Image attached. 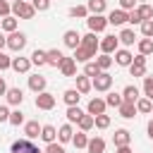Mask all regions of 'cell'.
<instances>
[{
  "instance_id": "6da1fadb",
  "label": "cell",
  "mask_w": 153,
  "mask_h": 153,
  "mask_svg": "<svg viewBox=\"0 0 153 153\" xmlns=\"http://www.w3.org/2000/svg\"><path fill=\"white\" fill-rule=\"evenodd\" d=\"M12 12H14V17H19V19H33V14H36L33 5H29V2H24V0H14Z\"/></svg>"
},
{
  "instance_id": "7a4b0ae2",
  "label": "cell",
  "mask_w": 153,
  "mask_h": 153,
  "mask_svg": "<svg viewBox=\"0 0 153 153\" xmlns=\"http://www.w3.org/2000/svg\"><path fill=\"white\" fill-rule=\"evenodd\" d=\"M12 153H41V151L31 139H19L12 143Z\"/></svg>"
},
{
  "instance_id": "3957f363",
  "label": "cell",
  "mask_w": 153,
  "mask_h": 153,
  "mask_svg": "<svg viewBox=\"0 0 153 153\" xmlns=\"http://www.w3.org/2000/svg\"><path fill=\"white\" fill-rule=\"evenodd\" d=\"M24 45H26V36H24L22 31H12V33L7 36V48H10V50H17V53H19Z\"/></svg>"
},
{
  "instance_id": "277c9868",
  "label": "cell",
  "mask_w": 153,
  "mask_h": 153,
  "mask_svg": "<svg viewBox=\"0 0 153 153\" xmlns=\"http://www.w3.org/2000/svg\"><path fill=\"white\" fill-rule=\"evenodd\" d=\"M112 86V76L108 74V72H100L98 76H93V81H91V88H96V91H108Z\"/></svg>"
},
{
  "instance_id": "5b68a950",
  "label": "cell",
  "mask_w": 153,
  "mask_h": 153,
  "mask_svg": "<svg viewBox=\"0 0 153 153\" xmlns=\"http://www.w3.org/2000/svg\"><path fill=\"white\" fill-rule=\"evenodd\" d=\"M86 24H88V29H91V33H100L105 26H108V19L103 17V14H91L88 19H86Z\"/></svg>"
},
{
  "instance_id": "8992f818",
  "label": "cell",
  "mask_w": 153,
  "mask_h": 153,
  "mask_svg": "<svg viewBox=\"0 0 153 153\" xmlns=\"http://www.w3.org/2000/svg\"><path fill=\"white\" fill-rule=\"evenodd\" d=\"M36 108H38V110H53V108H55V96L48 93V91L38 93V96H36Z\"/></svg>"
},
{
  "instance_id": "52a82bcc",
  "label": "cell",
  "mask_w": 153,
  "mask_h": 153,
  "mask_svg": "<svg viewBox=\"0 0 153 153\" xmlns=\"http://www.w3.org/2000/svg\"><path fill=\"white\" fill-rule=\"evenodd\" d=\"M129 72H131V76H143L146 74V57L143 55H136L131 60V65H129Z\"/></svg>"
},
{
  "instance_id": "ba28073f",
  "label": "cell",
  "mask_w": 153,
  "mask_h": 153,
  "mask_svg": "<svg viewBox=\"0 0 153 153\" xmlns=\"http://www.w3.org/2000/svg\"><path fill=\"white\" fill-rule=\"evenodd\" d=\"M117 45H120V41H117L115 36H105V38L98 43V48L103 50V55H110V53H115V50H117Z\"/></svg>"
},
{
  "instance_id": "9c48e42d",
  "label": "cell",
  "mask_w": 153,
  "mask_h": 153,
  "mask_svg": "<svg viewBox=\"0 0 153 153\" xmlns=\"http://www.w3.org/2000/svg\"><path fill=\"white\" fill-rule=\"evenodd\" d=\"M60 72H62V76H74V74H76V62H74V57H62Z\"/></svg>"
},
{
  "instance_id": "30bf717a",
  "label": "cell",
  "mask_w": 153,
  "mask_h": 153,
  "mask_svg": "<svg viewBox=\"0 0 153 153\" xmlns=\"http://www.w3.org/2000/svg\"><path fill=\"white\" fill-rule=\"evenodd\" d=\"M91 57H96L93 50H88V48H84V45L74 48V62H91Z\"/></svg>"
},
{
  "instance_id": "8fae6325",
  "label": "cell",
  "mask_w": 153,
  "mask_h": 153,
  "mask_svg": "<svg viewBox=\"0 0 153 153\" xmlns=\"http://www.w3.org/2000/svg\"><path fill=\"white\" fill-rule=\"evenodd\" d=\"M29 88H31L33 93H43V91H45V76H41V74L29 76Z\"/></svg>"
},
{
  "instance_id": "7c38bea8",
  "label": "cell",
  "mask_w": 153,
  "mask_h": 153,
  "mask_svg": "<svg viewBox=\"0 0 153 153\" xmlns=\"http://www.w3.org/2000/svg\"><path fill=\"white\" fill-rule=\"evenodd\" d=\"M79 43H81V36H79V31H74V29H69V31H65V45L67 48H79Z\"/></svg>"
},
{
  "instance_id": "4fadbf2b",
  "label": "cell",
  "mask_w": 153,
  "mask_h": 153,
  "mask_svg": "<svg viewBox=\"0 0 153 153\" xmlns=\"http://www.w3.org/2000/svg\"><path fill=\"white\" fill-rule=\"evenodd\" d=\"M105 112V100H100V98H91L88 100V115H103Z\"/></svg>"
},
{
  "instance_id": "5bb4252c",
  "label": "cell",
  "mask_w": 153,
  "mask_h": 153,
  "mask_svg": "<svg viewBox=\"0 0 153 153\" xmlns=\"http://www.w3.org/2000/svg\"><path fill=\"white\" fill-rule=\"evenodd\" d=\"M41 139H43L45 143H53V141L57 139V129H55L53 124H43V127H41Z\"/></svg>"
},
{
  "instance_id": "9a60e30c",
  "label": "cell",
  "mask_w": 153,
  "mask_h": 153,
  "mask_svg": "<svg viewBox=\"0 0 153 153\" xmlns=\"http://www.w3.org/2000/svg\"><path fill=\"white\" fill-rule=\"evenodd\" d=\"M98 43H100V41L96 38V33H91V31H88L86 36H81V43H79V45H84V48H88V50H93V53H96V50H98Z\"/></svg>"
},
{
  "instance_id": "2e32d148",
  "label": "cell",
  "mask_w": 153,
  "mask_h": 153,
  "mask_svg": "<svg viewBox=\"0 0 153 153\" xmlns=\"http://www.w3.org/2000/svg\"><path fill=\"white\" fill-rule=\"evenodd\" d=\"M131 60H134V55H131L129 50H115V62H117V65L129 67V65H131Z\"/></svg>"
},
{
  "instance_id": "e0dca14e",
  "label": "cell",
  "mask_w": 153,
  "mask_h": 153,
  "mask_svg": "<svg viewBox=\"0 0 153 153\" xmlns=\"http://www.w3.org/2000/svg\"><path fill=\"white\" fill-rule=\"evenodd\" d=\"M112 139H115V146L120 148V146H129V141H131V134H129L127 129H117Z\"/></svg>"
},
{
  "instance_id": "ac0fdd59",
  "label": "cell",
  "mask_w": 153,
  "mask_h": 153,
  "mask_svg": "<svg viewBox=\"0 0 153 153\" xmlns=\"http://www.w3.org/2000/svg\"><path fill=\"white\" fill-rule=\"evenodd\" d=\"M86 151H88V153H103V151H105V141H103L100 136H96V139H88V143H86Z\"/></svg>"
},
{
  "instance_id": "d6986e66",
  "label": "cell",
  "mask_w": 153,
  "mask_h": 153,
  "mask_svg": "<svg viewBox=\"0 0 153 153\" xmlns=\"http://www.w3.org/2000/svg\"><path fill=\"white\" fill-rule=\"evenodd\" d=\"M124 22H127V12L124 10H112L110 17H108V24H115V26H120Z\"/></svg>"
},
{
  "instance_id": "ffe728a7",
  "label": "cell",
  "mask_w": 153,
  "mask_h": 153,
  "mask_svg": "<svg viewBox=\"0 0 153 153\" xmlns=\"http://www.w3.org/2000/svg\"><path fill=\"white\" fill-rule=\"evenodd\" d=\"M62 50H57V48H53V50H48L45 53V60H48V65H53V67H60V62H62Z\"/></svg>"
},
{
  "instance_id": "44dd1931",
  "label": "cell",
  "mask_w": 153,
  "mask_h": 153,
  "mask_svg": "<svg viewBox=\"0 0 153 153\" xmlns=\"http://www.w3.org/2000/svg\"><path fill=\"white\" fill-rule=\"evenodd\" d=\"M7 103H12V105H22V100H24V93H22V88H7Z\"/></svg>"
},
{
  "instance_id": "7402d4cb",
  "label": "cell",
  "mask_w": 153,
  "mask_h": 153,
  "mask_svg": "<svg viewBox=\"0 0 153 153\" xmlns=\"http://www.w3.org/2000/svg\"><path fill=\"white\" fill-rule=\"evenodd\" d=\"M79 98H81V93H79L76 88H67V91L62 93V100L67 103V108H69V105H76V103H79Z\"/></svg>"
},
{
  "instance_id": "603a6c76",
  "label": "cell",
  "mask_w": 153,
  "mask_h": 153,
  "mask_svg": "<svg viewBox=\"0 0 153 153\" xmlns=\"http://www.w3.org/2000/svg\"><path fill=\"white\" fill-rule=\"evenodd\" d=\"M29 67H31V60H26V57H14L12 60V69L14 72H29Z\"/></svg>"
},
{
  "instance_id": "cb8c5ba5",
  "label": "cell",
  "mask_w": 153,
  "mask_h": 153,
  "mask_svg": "<svg viewBox=\"0 0 153 153\" xmlns=\"http://www.w3.org/2000/svg\"><path fill=\"white\" fill-rule=\"evenodd\" d=\"M122 98H124L127 103H136V100H139V88H136V86H131V84H129V86H124Z\"/></svg>"
},
{
  "instance_id": "d4e9b609",
  "label": "cell",
  "mask_w": 153,
  "mask_h": 153,
  "mask_svg": "<svg viewBox=\"0 0 153 153\" xmlns=\"http://www.w3.org/2000/svg\"><path fill=\"white\" fill-rule=\"evenodd\" d=\"M120 115H122L124 120H131V117L136 115V103H127V100H124V103L120 105Z\"/></svg>"
},
{
  "instance_id": "484cf974",
  "label": "cell",
  "mask_w": 153,
  "mask_h": 153,
  "mask_svg": "<svg viewBox=\"0 0 153 153\" xmlns=\"http://www.w3.org/2000/svg\"><path fill=\"white\" fill-rule=\"evenodd\" d=\"M76 91H79L81 96L91 91V79H88L86 74H81V76H76Z\"/></svg>"
},
{
  "instance_id": "4316f807",
  "label": "cell",
  "mask_w": 153,
  "mask_h": 153,
  "mask_svg": "<svg viewBox=\"0 0 153 153\" xmlns=\"http://www.w3.org/2000/svg\"><path fill=\"white\" fill-rule=\"evenodd\" d=\"M72 136H74V131H72V127H69V124H62V127L57 129V139H60V143L72 141Z\"/></svg>"
},
{
  "instance_id": "83f0119b",
  "label": "cell",
  "mask_w": 153,
  "mask_h": 153,
  "mask_svg": "<svg viewBox=\"0 0 153 153\" xmlns=\"http://www.w3.org/2000/svg\"><path fill=\"white\" fill-rule=\"evenodd\" d=\"M86 10H88L91 14H103V12H105V0H88Z\"/></svg>"
},
{
  "instance_id": "f1b7e54d",
  "label": "cell",
  "mask_w": 153,
  "mask_h": 153,
  "mask_svg": "<svg viewBox=\"0 0 153 153\" xmlns=\"http://www.w3.org/2000/svg\"><path fill=\"white\" fill-rule=\"evenodd\" d=\"M24 134H26V139H36V136H41V127H38V122H26Z\"/></svg>"
},
{
  "instance_id": "f546056e",
  "label": "cell",
  "mask_w": 153,
  "mask_h": 153,
  "mask_svg": "<svg viewBox=\"0 0 153 153\" xmlns=\"http://www.w3.org/2000/svg\"><path fill=\"white\" fill-rule=\"evenodd\" d=\"M153 53V38H141L139 41V55H151Z\"/></svg>"
},
{
  "instance_id": "4dcf8cb0",
  "label": "cell",
  "mask_w": 153,
  "mask_h": 153,
  "mask_svg": "<svg viewBox=\"0 0 153 153\" xmlns=\"http://www.w3.org/2000/svg\"><path fill=\"white\" fill-rule=\"evenodd\" d=\"M31 65H36V67L48 65V60H45V50H33V53H31Z\"/></svg>"
},
{
  "instance_id": "1f68e13d",
  "label": "cell",
  "mask_w": 153,
  "mask_h": 153,
  "mask_svg": "<svg viewBox=\"0 0 153 153\" xmlns=\"http://www.w3.org/2000/svg\"><path fill=\"white\" fill-rule=\"evenodd\" d=\"M117 41H120V43H124V45H131V43L136 41V36H134V31H131V29H124V31L117 36Z\"/></svg>"
},
{
  "instance_id": "d6a6232c",
  "label": "cell",
  "mask_w": 153,
  "mask_h": 153,
  "mask_svg": "<svg viewBox=\"0 0 153 153\" xmlns=\"http://www.w3.org/2000/svg\"><path fill=\"white\" fill-rule=\"evenodd\" d=\"M76 124H79V129H81V131H88V129L93 127V115L84 112V115H81V120H79Z\"/></svg>"
},
{
  "instance_id": "836d02e7",
  "label": "cell",
  "mask_w": 153,
  "mask_h": 153,
  "mask_svg": "<svg viewBox=\"0 0 153 153\" xmlns=\"http://www.w3.org/2000/svg\"><path fill=\"white\" fill-rule=\"evenodd\" d=\"M136 12H139V17H141V22H146V19H153V7L151 5H141V7H136Z\"/></svg>"
},
{
  "instance_id": "e575fe53",
  "label": "cell",
  "mask_w": 153,
  "mask_h": 153,
  "mask_svg": "<svg viewBox=\"0 0 153 153\" xmlns=\"http://www.w3.org/2000/svg\"><path fill=\"white\" fill-rule=\"evenodd\" d=\"M0 26H2L7 33H12V31H17V19H14V17H2Z\"/></svg>"
},
{
  "instance_id": "d590c367",
  "label": "cell",
  "mask_w": 153,
  "mask_h": 153,
  "mask_svg": "<svg viewBox=\"0 0 153 153\" xmlns=\"http://www.w3.org/2000/svg\"><path fill=\"white\" fill-rule=\"evenodd\" d=\"M151 110H153V100H148V98L136 100V112H151Z\"/></svg>"
},
{
  "instance_id": "8d00e7d4",
  "label": "cell",
  "mask_w": 153,
  "mask_h": 153,
  "mask_svg": "<svg viewBox=\"0 0 153 153\" xmlns=\"http://www.w3.org/2000/svg\"><path fill=\"white\" fill-rule=\"evenodd\" d=\"M81 115H84V112L79 110V105H69V108H67V120H69V122H79Z\"/></svg>"
},
{
  "instance_id": "74e56055",
  "label": "cell",
  "mask_w": 153,
  "mask_h": 153,
  "mask_svg": "<svg viewBox=\"0 0 153 153\" xmlns=\"http://www.w3.org/2000/svg\"><path fill=\"white\" fill-rule=\"evenodd\" d=\"M72 143H74L76 148H86V143H88V136H86L84 131H76V134L72 136Z\"/></svg>"
},
{
  "instance_id": "f35d334b",
  "label": "cell",
  "mask_w": 153,
  "mask_h": 153,
  "mask_svg": "<svg viewBox=\"0 0 153 153\" xmlns=\"http://www.w3.org/2000/svg\"><path fill=\"white\" fill-rule=\"evenodd\" d=\"M69 14L84 19V17H88V10H86V5H74V7H69Z\"/></svg>"
},
{
  "instance_id": "ab89813d",
  "label": "cell",
  "mask_w": 153,
  "mask_h": 153,
  "mask_svg": "<svg viewBox=\"0 0 153 153\" xmlns=\"http://www.w3.org/2000/svg\"><path fill=\"white\" fill-rule=\"evenodd\" d=\"M122 103H124V98L120 93H108V98H105V105H112V108H120Z\"/></svg>"
},
{
  "instance_id": "60d3db41",
  "label": "cell",
  "mask_w": 153,
  "mask_h": 153,
  "mask_svg": "<svg viewBox=\"0 0 153 153\" xmlns=\"http://www.w3.org/2000/svg\"><path fill=\"white\" fill-rule=\"evenodd\" d=\"M93 124H96L98 129H108V127H110V117H108L105 112H103V115H96V117H93Z\"/></svg>"
},
{
  "instance_id": "b9f144b4",
  "label": "cell",
  "mask_w": 153,
  "mask_h": 153,
  "mask_svg": "<svg viewBox=\"0 0 153 153\" xmlns=\"http://www.w3.org/2000/svg\"><path fill=\"white\" fill-rule=\"evenodd\" d=\"M96 65H98L100 72H105V69L112 65V57H110V55H100V57H96Z\"/></svg>"
},
{
  "instance_id": "7bdbcfd3",
  "label": "cell",
  "mask_w": 153,
  "mask_h": 153,
  "mask_svg": "<svg viewBox=\"0 0 153 153\" xmlns=\"http://www.w3.org/2000/svg\"><path fill=\"white\" fill-rule=\"evenodd\" d=\"M84 74H86L88 79H93V76H98V74H100V69H98V65H96V62H86Z\"/></svg>"
},
{
  "instance_id": "ee69618b",
  "label": "cell",
  "mask_w": 153,
  "mask_h": 153,
  "mask_svg": "<svg viewBox=\"0 0 153 153\" xmlns=\"http://www.w3.org/2000/svg\"><path fill=\"white\" fill-rule=\"evenodd\" d=\"M141 33H143V38H153V19L141 22Z\"/></svg>"
},
{
  "instance_id": "f6af8a7d",
  "label": "cell",
  "mask_w": 153,
  "mask_h": 153,
  "mask_svg": "<svg viewBox=\"0 0 153 153\" xmlns=\"http://www.w3.org/2000/svg\"><path fill=\"white\" fill-rule=\"evenodd\" d=\"M10 124H14V127H19L22 122H24V112L22 110H14V112H10V120H7Z\"/></svg>"
},
{
  "instance_id": "bcb514c9",
  "label": "cell",
  "mask_w": 153,
  "mask_h": 153,
  "mask_svg": "<svg viewBox=\"0 0 153 153\" xmlns=\"http://www.w3.org/2000/svg\"><path fill=\"white\" fill-rule=\"evenodd\" d=\"M143 93L148 100H153V79L151 76H143Z\"/></svg>"
},
{
  "instance_id": "7dc6e473",
  "label": "cell",
  "mask_w": 153,
  "mask_h": 153,
  "mask_svg": "<svg viewBox=\"0 0 153 153\" xmlns=\"http://www.w3.org/2000/svg\"><path fill=\"white\" fill-rule=\"evenodd\" d=\"M31 5H33V10H36V12H45V10L50 7V0H33Z\"/></svg>"
},
{
  "instance_id": "c3c4849f",
  "label": "cell",
  "mask_w": 153,
  "mask_h": 153,
  "mask_svg": "<svg viewBox=\"0 0 153 153\" xmlns=\"http://www.w3.org/2000/svg\"><path fill=\"white\" fill-rule=\"evenodd\" d=\"M10 12H12V5L7 0H0V17H10Z\"/></svg>"
},
{
  "instance_id": "681fc988",
  "label": "cell",
  "mask_w": 153,
  "mask_h": 153,
  "mask_svg": "<svg viewBox=\"0 0 153 153\" xmlns=\"http://www.w3.org/2000/svg\"><path fill=\"white\" fill-rule=\"evenodd\" d=\"M7 67H12V57H7V55L0 50V72H2V69H7Z\"/></svg>"
},
{
  "instance_id": "f907efd6",
  "label": "cell",
  "mask_w": 153,
  "mask_h": 153,
  "mask_svg": "<svg viewBox=\"0 0 153 153\" xmlns=\"http://www.w3.org/2000/svg\"><path fill=\"white\" fill-rule=\"evenodd\" d=\"M134 5H136V0H120V10H124V12H131Z\"/></svg>"
},
{
  "instance_id": "816d5d0a",
  "label": "cell",
  "mask_w": 153,
  "mask_h": 153,
  "mask_svg": "<svg viewBox=\"0 0 153 153\" xmlns=\"http://www.w3.org/2000/svg\"><path fill=\"white\" fill-rule=\"evenodd\" d=\"M127 22H131V24H141V17H139V12H136V10L127 12Z\"/></svg>"
},
{
  "instance_id": "f5cc1de1",
  "label": "cell",
  "mask_w": 153,
  "mask_h": 153,
  "mask_svg": "<svg viewBox=\"0 0 153 153\" xmlns=\"http://www.w3.org/2000/svg\"><path fill=\"white\" fill-rule=\"evenodd\" d=\"M45 153H65V148H62L60 143H55V141H53V143H48V148H45Z\"/></svg>"
},
{
  "instance_id": "db71d44e",
  "label": "cell",
  "mask_w": 153,
  "mask_h": 153,
  "mask_svg": "<svg viewBox=\"0 0 153 153\" xmlns=\"http://www.w3.org/2000/svg\"><path fill=\"white\" fill-rule=\"evenodd\" d=\"M7 120H10V110L5 105H0V122H7Z\"/></svg>"
},
{
  "instance_id": "11a10c76",
  "label": "cell",
  "mask_w": 153,
  "mask_h": 153,
  "mask_svg": "<svg viewBox=\"0 0 153 153\" xmlns=\"http://www.w3.org/2000/svg\"><path fill=\"white\" fill-rule=\"evenodd\" d=\"M7 93V84H5V79L0 76V96H5Z\"/></svg>"
},
{
  "instance_id": "9f6ffc18",
  "label": "cell",
  "mask_w": 153,
  "mask_h": 153,
  "mask_svg": "<svg viewBox=\"0 0 153 153\" xmlns=\"http://www.w3.org/2000/svg\"><path fill=\"white\" fill-rule=\"evenodd\" d=\"M117 153H131V148H129V146H120V148H117Z\"/></svg>"
},
{
  "instance_id": "6f0895ef",
  "label": "cell",
  "mask_w": 153,
  "mask_h": 153,
  "mask_svg": "<svg viewBox=\"0 0 153 153\" xmlns=\"http://www.w3.org/2000/svg\"><path fill=\"white\" fill-rule=\"evenodd\" d=\"M5 45H7V38H5V36H2V33H0V50H2V48H5Z\"/></svg>"
},
{
  "instance_id": "680465c9",
  "label": "cell",
  "mask_w": 153,
  "mask_h": 153,
  "mask_svg": "<svg viewBox=\"0 0 153 153\" xmlns=\"http://www.w3.org/2000/svg\"><path fill=\"white\" fill-rule=\"evenodd\" d=\"M148 136H151V139H153V120H151V122H148Z\"/></svg>"
}]
</instances>
